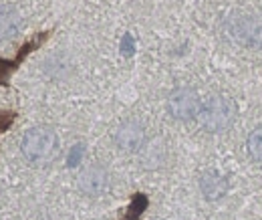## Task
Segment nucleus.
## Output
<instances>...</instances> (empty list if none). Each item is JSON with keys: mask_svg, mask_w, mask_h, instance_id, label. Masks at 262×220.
Masks as SVG:
<instances>
[{"mask_svg": "<svg viewBox=\"0 0 262 220\" xmlns=\"http://www.w3.org/2000/svg\"><path fill=\"white\" fill-rule=\"evenodd\" d=\"M236 113H238L236 103L230 97L214 95V97L206 99V103L202 105V109L198 113V119H200L202 129H206L208 133H218V131L228 129L234 124Z\"/></svg>", "mask_w": 262, "mask_h": 220, "instance_id": "nucleus-1", "label": "nucleus"}, {"mask_svg": "<svg viewBox=\"0 0 262 220\" xmlns=\"http://www.w3.org/2000/svg\"><path fill=\"white\" fill-rule=\"evenodd\" d=\"M23 156L31 164H47L59 152V137L53 129L47 127H33L23 137Z\"/></svg>", "mask_w": 262, "mask_h": 220, "instance_id": "nucleus-2", "label": "nucleus"}, {"mask_svg": "<svg viewBox=\"0 0 262 220\" xmlns=\"http://www.w3.org/2000/svg\"><path fill=\"white\" fill-rule=\"evenodd\" d=\"M230 38L248 49L262 47V21L258 16H238L228 23Z\"/></svg>", "mask_w": 262, "mask_h": 220, "instance_id": "nucleus-3", "label": "nucleus"}, {"mask_svg": "<svg viewBox=\"0 0 262 220\" xmlns=\"http://www.w3.org/2000/svg\"><path fill=\"white\" fill-rule=\"evenodd\" d=\"M202 109L200 97L194 89H176L167 97V113L178 122H192L196 119Z\"/></svg>", "mask_w": 262, "mask_h": 220, "instance_id": "nucleus-4", "label": "nucleus"}, {"mask_svg": "<svg viewBox=\"0 0 262 220\" xmlns=\"http://www.w3.org/2000/svg\"><path fill=\"white\" fill-rule=\"evenodd\" d=\"M115 146L121 150V152H127L133 154L137 150L143 148V142H145V129L139 122L135 119H127L123 122L121 126L115 129Z\"/></svg>", "mask_w": 262, "mask_h": 220, "instance_id": "nucleus-5", "label": "nucleus"}, {"mask_svg": "<svg viewBox=\"0 0 262 220\" xmlns=\"http://www.w3.org/2000/svg\"><path fill=\"white\" fill-rule=\"evenodd\" d=\"M77 186L85 196L97 198L101 194H105L109 188V174L101 168V166H89L85 168L79 178H77Z\"/></svg>", "mask_w": 262, "mask_h": 220, "instance_id": "nucleus-6", "label": "nucleus"}, {"mask_svg": "<svg viewBox=\"0 0 262 220\" xmlns=\"http://www.w3.org/2000/svg\"><path fill=\"white\" fill-rule=\"evenodd\" d=\"M49 34L51 32H40V34H36L33 41H29V43H25L20 49H18V55H16V59L14 61H6V59H0V87H4V85H8V81H10V75L18 69V65L23 63L31 53H33L34 49H38L47 38H49Z\"/></svg>", "mask_w": 262, "mask_h": 220, "instance_id": "nucleus-7", "label": "nucleus"}, {"mask_svg": "<svg viewBox=\"0 0 262 220\" xmlns=\"http://www.w3.org/2000/svg\"><path fill=\"white\" fill-rule=\"evenodd\" d=\"M200 190L206 200H210V202L220 200L228 192V180L216 170H206L200 176Z\"/></svg>", "mask_w": 262, "mask_h": 220, "instance_id": "nucleus-8", "label": "nucleus"}, {"mask_svg": "<svg viewBox=\"0 0 262 220\" xmlns=\"http://www.w3.org/2000/svg\"><path fill=\"white\" fill-rule=\"evenodd\" d=\"M23 29V16L16 6L0 4V41L14 38Z\"/></svg>", "mask_w": 262, "mask_h": 220, "instance_id": "nucleus-9", "label": "nucleus"}, {"mask_svg": "<svg viewBox=\"0 0 262 220\" xmlns=\"http://www.w3.org/2000/svg\"><path fill=\"white\" fill-rule=\"evenodd\" d=\"M147 206H149V198H147L145 194H141V192L133 194L129 208L123 212L121 220H139L141 216H143V212L147 210Z\"/></svg>", "mask_w": 262, "mask_h": 220, "instance_id": "nucleus-10", "label": "nucleus"}, {"mask_svg": "<svg viewBox=\"0 0 262 220\" xmlns=\"http://www.w3.org/2000/svg\"><path fill=\"white\" fill-rule=\"evenodd\" d=\"M246 148H248L250 157L262 164V126H258L250 135H248V144H246Z\"/></svg>", "mask_w": 262, "mask_h": 220, "instance_id": "nucleus-11", "label": "nucleus"}, {"mask_svg": "<svg viewBox=\"0 0 262 220\" xmlns=\"http://www.w3.org/2000/svg\"><path fill=\"white\" fill-rule=\"evenodd\" d=\"M83 156H85V146H83V144L73 146V148H71V152H69V157H67V166H69V168L79 166V164H81V159H83Z\"/></svg>", "mask_w": 262, "mask_h": 220, "instance_id": "nucleus-12", "label": "nucleus"}, {"mask_svg": "<svg viewBox=\"0 0 262 220\" xmlns=\"http://www.w3.org/2000/svg\"><path fill=\"white\" fill-rule=\"evenodd\" d=\"M135 53V41H133V36L131 34H123V38H121V55L123 57H131Z\"/></svg>", "mask_w": 262, "mask_h": 220, "instance_id": "nucleus-13", "label": "nucleus"}, {"mask_svg": "<svg viewBox=\"0 0 262 220\" xmlns=\"http://www.w3.org/2000/svg\"><path fill=\"white\" fill-rule=\"evenodd\" d=\"M16 119V113L14 111H0V133L6 131L8 127L14 124Z\"/></svg>", "mask_w": 262, "mask_h": 220, "instance_id": "nucleus-14", "label": "nucleus"}]
</instances>
